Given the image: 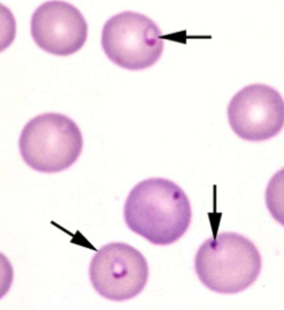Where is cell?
<instances>
[{"label":"cell","mask_w":284,"mask_h":310,"mask_svg":"<svg viewBox=\"0 0 284 310\" xmlns=\"http://www.w3.org/2000/svg\"><path fill=\"white\" fill-rule=\"evenodd\" d=\"M125 223L133 232L154 245L166 246L185 232L191 218L187 196L173 181L152 177L137 183L123 208Z\"/></svg>","instance_id":"6da1fadb"},{"label":"cell","mask_w":284,"mask_h":310,"mask_svg":"<svg viewBox=\"0 0 284 310\" xmlns=\"http://www.w3.org/2000/svg\"><path fill=\"white\" fill-rule=\"evenodd\" d=\"M197 275L207 288L222 294L240 292L251 286L261 271L260 254L249 239L223 232L206 240L194 259Z\"/></svg>","instance_id":"7a4b0ae2"},{"label":"cell","mask_w":284,"mask_h":310,"mask_svg":"<svg viewBox=\"0 0 284 310\" xmlns=\"http://www.w3.org/2000/svg\"><path fill=\"white\" fill-rule=\"evenodd\" d=\"M24 162L41 173H54L70 167L78 160L83 140L79 127L72 119L60 113L37 115L25 124L18 141Z\"/></svg>","instance_id":"3957f363"},{"label":"cell","mask_w":284,"mask_h":310,"mask_svg":"<svg viewBox=\"0 0 284 310\" xmlns=\"http://www.w3.org/2000/svg\"><path fill=\"white\" fill-rule=\"evenodd\" d=\"M161 32L152 19L126 11L110 18L102 29L101 45L108 58L122 68L140 70L152 66L162 53Z\"/></svg>","instance_id":"277c9868"},{"label":"cell","mask_w":284,"mask_h":310,"mask_svg":"<svg viewBox=\"0 0 284 310\" xmlns=\"http://www.w3.org/2000/svg\"><path fill=\"white\" fill-rule=\"evenodd\" d=\"M90 281L102 297L121 302L138 295L147 282V261L138 250L126 243L112 242L101 248L93 257Z\"/></svg>","instance_id":"5b68a950"},{"label":"cell","mask_w":284,"mask_h":310,"mask_svg":"<svg viewBox=\"0 0 284 310\" xmlns=\"http://www.w3.org/2000/svg\"><path fill=\"white\" fill-rule=\"evenodd\" d=\"M227 114L231 128L240 138L251 141L266 140L277 135L283 126V100L270 86L250 84L232 97Z\"/></svg>","instance_id":"8992f818"},{"label":"cell","mask_w":284,"mask_h":310,"mask_svg":"<svg viewBox=\"0 0 284 310\" xmlns=\"http://www.w3.org/2000/svg\"><path fill=\"white\" fill-rule=\"evenodd\" d=\"M31 33L43 50L56 55L67 56L83 45L88 26L82 14L73 5L64 1H48L32 13Z\"/></svg>","instance_id":"52a82bcc"}]
</instances>
